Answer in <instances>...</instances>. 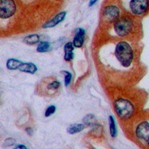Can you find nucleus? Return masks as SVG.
<instances>
[{"label":"nucleus","instance_id":"1","mask_svg":"<svg viewBox=\"0 0 149 149\" xmlns=\"http://www.w3.org/2000/svg\"><path fill=\"white\" fill-rule=\"evenodd\" d=\"M115 54L121 65L127 68L131 65L133 60V51L131 45L126 41H120L115 47Z\"/></svg>","mask_w":149,"mask_h":149},{"label":"nucleus","instance_id":"2","mask_svg":"<svg viewBox=\"0 0 149 149\" xmlns=\"http://www.w3.org/2000/svg\"><path fill=\"white\" fill-rule=\"evenodd\" d=\"M115 110L121 119H129L133 115L134 108L130 101L125 99H119L114 103Z\"/></svg>","mask_w":149,"mask_h":149},{"label":"nucleus","instance_id":"3","mask_svg":"<svg viewBox=\"0 0 149 149\" xmlns=\"http://www.w3.org/2000/svg\"><path fill=\"white\" fill-rule=\"evenodd\" d=\"M133 29V22L130 19L123 17L117 19L114 23V30L119 37H125Z\"/></svg>","mask_w":149,"mask_h":149},{"label":"nucleus","instance_id":"4","mask_svg":"<svg viewBox=\"0 0 149 149\" xmlns=\"http://www.w3.org/2000/svg\"><path fill=\"white\" fill-rule=\"evenodd\" d=\"M17 11L15 0H0V19H7L13 17Z\"/></svg>","mask_w":149,"mask_h":149},{"label":"nucleus","instance_id":"5","mask_svg":"<svg viewBox=\"0 0 149 149\" xmlns=\"http://www.w3.org/2000/svg\"><path fill=\"white\" fill-rule=\"evenodd\" d=\"M149 8V0H131L129 8L132 13L136 15H143Z\"/></svg>","mask_w":149,"mask_h":149},{"label":"nucleus","instance_id":"6","mask_svg":"<svg viewBox=\"0 0 149 149\" xmlns=\"http://www.w3.org/2000/svg\"><path fill=\"white\" fill-rule=\"evenodd\" d=\"M136 137L149 145V123L146 121L141 122L136 129Z\"/></svg>","mask_w":149,"mask_h":149},{"label":"nucleus","instance_id":"7","mask_svg":"<svg viewBox=\"0 0 149 149\" xmlns=\"http://www.w3.org/2000/svg\"><path fill=\"white\" fill-rule=\"evenodd\" d=\"M103 13L105 20L108 22H113L119 18L120 10L115 6H108L103 9Z\"/></svg>","mask_w":149,"mask_h":149},{"label":"nucleus","instance_id":"8","mask_svg":"<svg viewBox=\"0 0 149 149\" xmlns=\"http://www.w3.org/2000/svg\"><path fill=\"white\" fill-rule=\"evenodd\" d=\"M66 11H61L56 14L53 18L50 19V21H47V23H45L44 25H42L43 29H50L56 27V25H58L59 23L62 22L64 19H65L66 17Z\"/></svg>","mask_w":149,"mask_h":149},{"label":"nucleus","instance_id":"9","mask_svg":"<svg viewBox=\"0 0 149 149\" xmlns=\"http://www.w3.org/2000/svg\"><path fill=\"white\" fill-rule=\"evenodd\" d=\"M85 30L82 28H78L76 30L75 35L73 39V45L76 48H81L83 46L85 40Z\"/></svg>","mask_w":149,"mask_h":149},{"label":"nucleus","instance_id":"10","mask_svg":"<svg viewBox=\"0 0 149 149\" xmlns=\"http://www.w3.org/2000/svg\"><path fill=\"white\" fill-rule=\"evenodd\" d=\"M19 70L25 73L34 74L38 70L37 66L32 62H22L18 68Z\"/></svg>","mask_w":149,"mask_h":149},{"label":"nucleus","instance_id":"11","mask_svg":"<svg viewBox=\"0 0 149 149\" xmlns=\"http://www.w3.org/2000/svg\"><path fill=\"white\" fill-rule=\"evenodd\" d=\"M74 47L73 45L72 42H69L65 44L64 47V58L66 61L70 62L72 60H73L74 57Z\"/></svg>","mask_w":149,"mask_h":149},{"label":"nucleus","instance_id":"12","mask_svg":"<svg viewBox=\"0 0 149 149\" xmlns=\"http://www.w3.org/2000/svg\"><path fill=\"white\" fill-rule=\"evenodd\" d=\"M85 129V125L81 123H74L68 126L66 129L67 133L70 134H77Z\"/></svg>","mask_w":149,"mask_h":149},{"label":"nucleus","instance_id":"13","mask_svg":"<svg viewBox=\"0 0 149 149\" xmlns=\"http://www.w3.org/2000/svg\"><path fill=\"white\" fill-rule=\"evenodd\" d=\"M22 62V61L17 59L9 58L7 61L6 67L9 70H18L19 67L20 66Z\"/></svg>","mask_w":149,"mask_h":149},{"label":"nucleus","instance_id":"14","mask_svg":"<svg viewBox=\"0 0 149 149\" xmlns=\"http://www.w3.org/2000/svg\"><path fill=\"white\" fill-rule=\"evenodd\" d=\"M40 36L37 34H32L23 38V42L28 45H34L39 42Z\"/></svg>","mask_w":149,"mask_h":149},{"label":"nucleus","instance_id":"15","mask_svg":"<svg viewBox=\"0 0 149 149\" xmlns=\"http://www.w3.org/2000/svg\"><path fill=\"white\" fill-rule=\"evenodd\" d=\"M51 49V45L50 43L48 41H41L38 43L37 51L40 53H44V52H49Z\"/></svg>","mask_w":149,"mask_h":149},{"label":"nucleus","instance_id":"16","mask_svg":"<svg viewBox=\"0 0 149 149\" xmlns=\"http://www.w3.org/2000/svg\"><path fill=\"white\" fill-rule=\"evenodd\" d=\"M109 132L111 137L115 138L117 136V127L115 124V121L113 117L110 115L109 117Z\"/></svg>","mask_w":149,"mask_h":149},{"label":"nucleus","instance_id":"17","mask_svg":"<svg viewBox=\"0 0 149 149\" xmlns=\"http://www.w3.org/2000/svg\"><path fill=\"white\" fill-rule=\"evenodd\" d=\"M84 124L87 126L93 125L95 123V117L93 114H88L86 115L83 119Z\"/></svg>","mask_w":149,"mask_h":149},{"label":"nucleus","instance_id":"18","mask_svg":"<svg viewBox=\"0 0 149 149\" xmlns=\"http://www.w3.org/2000/svg\"><path fill=\"white\" fill-rule=\"evenodd\" d=\"M61 73L64 74V84H65L66 87H68V86L70 84L72 78V74L68 71L66 70H63L61 71Z\"/></svg>","mask_w":149,"mask_h":149},{"label":"nucleus","instance_id":"19","mask_svg":"<svg viewBox=\"0 0 149 149\" xmlns=\"http://www.w3.org/2000/svg\"><path fill=\"white\" fill-rule=\"evenodd\" d=\"M61 84L60 81L57 80H54L50 82L47 86L48 90H58L60 87H61Z\"/></svg>","mask_w":149,"mask_h":149},{"label":"nucleus","instance_id":"20","mask_svg":"<svg viewBox=\"0 0 149 149\" xmlns=\"http://www.w3.org/2000/svg\"><path fill=\"white\" fill-rule=\"evenodd\" d=\"M56 107L55 105H50V106L46 109V111H45V116L46 117H50V115H53L54 113L56 112Z\"/></svg>","mask_w":149,"mask_h":149},{"label":"nucleus","instance_id":"21","mask_svg":"<svg viewBox=\"0 0 149 149\" xmlns=\"http://www.w3.org/2000/svg\"><path fill=\"white\" fill-rule=\"evenodd\" d=\"M16 143V141L15 139L12 138H8L7 139L6 141H5V146H11L14 145Z\"/></svg>","mask_w":149,"mask_h":149},{"label":"nucleus","instance_id":"22","mask_svg":"<svg viewBox=\"0 0 149 149\" xmlns=\"http://www.w3.org/2000/svg\"><path fill=\"white\" fill-rule=\"evenodd\" d=\"M25 132L29 136H32L33 134V130L32 129V128H31V127H26V128H25Z\"/></svg>","mask_w":149,"mask_h":149},{"label":"nucleus","instance_id":"23","mask_svg":"<svg viewBox=\"0 0 149 149\" xmlns=\"http://www.w3.org/2000/svg\"><path fill=\"white\" fill-rule=\"evenodd\" d=\"M16 148H19V149H27V146H25V145H18L15 146Z\"/></svg>","mask_w":149,"mask_h":149},{"label":"nucleus","instance_id":"24","mask_svg":"<svg viewBox=\"0 0 149 149\" xmlns=\"http://www.w3.org/2000/svg\"><path fill=\"white\" fill-rule=\"evenodd\" d=\"M97 1L98 0H90V2H89V6L92 7Z\"/></svg>","mask_w":149,"mask_h":149}]
</instances>
